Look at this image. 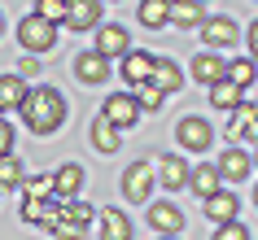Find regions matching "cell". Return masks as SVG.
Masks as SVG:
<instances>
[{
  "instance_id": "16",
  "label": "cell",
  "mask_w": 258,
  "mask_h": 240,
  "mask_svg": "<svg viewBox=\"0 0 258 240\" xmlns=\"http://www.w3.org/2000/svg\"><path fill=\"white\" fill-rule=\"evenodd\" d=\"M153 88H162V96H175V92H184V70H179V61H171V57H158V66H153Z\"/></svg>"
},
{
  "instance_id": "6",
  "label": "cell",
  "mask_w": 258,
  "mask_h": 240,
  "mask_svg": "<svg viewBox=\"0 0 258 240\" xmlns=\"http://www.w3.org/2000/svg\"><path fill=\"white\" fill-rule=\"evenodd\" d=\"M101 114H105L114 127H136V118H140V101H136V92H109L105 96V105H101Z\"/></svg>"
},
{
  "instance_id": "42",
  "label": "cell",
  "mask_w": 258,
  "mask_h": 240,
  "mask_svg": "<svg viewBox=\"0 0 258 240\" xmlns=\"http://www.w3.org/2000/svg\"><path fill=\"white\" fill-rule=\"evenodd\" d=\"M0 118H5V114H0Z\"/></svg>"
},
{
  "instance_id": "19",
  "label": "cell",
  "mask_w": 258,
  "mask_h": 240,
  "mask_svg": "<svg viewBox=\"0 0 258 240\" xmlns=\"http://www.w3.org/2000/svg\"><path fill=\"white\" fill-rule=\"evenodd\" d=\"M53 188H57V201H75V197H79V188H83V166H79V162H66V166H57Z\"/></svg>"
},
{
  "instance_id": "1",
  "label": "cell",
  "mask_w": 258,
  "mask_h": 240,
  "mask_svg": "<svg viewBox=\"0 0 258 240\" xmlns=\"http://www.w3.org/2000/svg\"><path fill=\"white\" fill-rule=\"evenodd\" d=\"M18 114H22V122H27L31 135H57L61 122H66V114H70V105H66V96L57 92V88L40 83V88L27 92V101H22Z\"/></svg>"
},
{
  "instance_id": "7",
  "label": "cell",
  "mask_w": 258,
  "mask_h": 240,
  "mask_svg": "<svg viewBox=\"0 0 258 240\" xmlns=\"http://www.w3.org/2000/svg\"><path fill=\"white\" fill-rule=\"evenodd\" d=\"M145 218H149V227L158 236H179L184 231V210H179L175 201H153L149 210H145Z\"/></svg>"
},
{
  "instance_id": "30",
  "label": "cell",
  "mask_w": 258,
  "mask_h": 240,
  "mask_svg": "<svg viewBox=\"0 0 258 240\" xmlns=\"http://www.w3.org/2000/svg\"><path fill=\"white\" fill-rule=\"evenodd\" d=\"M254 79H258V70H254V61L249 57H236V61H228V83H236V88H254Z\"/></svg>"
},
{
  "instance_id": "34",
  "label": "cell",
  "mask_w": 258,
  "mask_h": 240,
  "mask_svg": "<svg viewBox=\"0 0 258 240\" xmlns=\"http://www.w3.org/2000/svg\"><path fill=\"white\" fill-rule=\"evenodd\" d=\"M215 240H254L249 236V227L236 218V223H223V227H215Z\"/></svg>"
},
{
  "instance_id": "22",
  "label": "cell",
  "mask_w": 258,
  "mask_h": 240,
  "mask_svg": "<svg viewBox=\"0 0 258 240\" xmlns=\"http://www.w3.org/2000/svg\"><path fill=\"white\" fill-rule=\"evenodd\" d=\"M136 22H140L145 31H162V27H171V0H140Z\"/></svg>"
},
{
  "instance_id": "28",
  "label": "cell",
  "mask_w": 258,
  "mask_h": 240,
  "mask_svg": "<svg viewBox=\"0 0 258 240\" xmlns=\"http://www.w3.org/2000/svg\"><path fill=\"white\" fill-rule=\"evenodd\" d=\"M44 231H48L53 240H83V231H88V227H79V223L66 214V205H61V214H57V218L44 227Z\"/></svg>"
},
{
  "instance_id": "37",
  "label": "cell",
  "mask_w": 258,
  "mask_h": 240,
  "mask_svg": "<svg viewBox=\"0 0 258 240\" xmlns=\"http://www.w3.org/2000/svg\"><path fill=\"white\" fill-rule=\"evenodd\" d=\"M249 57H258V22H249Z\"/></svg>"
},
{
  "instance_id": "36",
  "label": "cell",
  "mask_w": 258,
  "mask_h": 240,
  "mask_svg": "<svg viewBox=\"0 0 258 240\" xmlns=\"http://www.w3.org/2000/svg\"><path fill=\"white\" fill-rule=\"evenodd\" d=\"M18 74H22V79H35V74H40V57H22V61H18Z\"/></svg>"
},
{
  "instance_id": "24",
  "label": "cell",
  "mask_w": 258,
  "mask_h": 240,
  "mask_svg": "<svg viewBox=\"0 0 258 240\" xmlns=\"http://www.w3.org/2000/svg\"><path fill=\"white\" fill-rule=\"evenodd\" d=\"M188 188L197 192V197H215L219 188H223V175H219V166H210V162H202V166H192V179H188Z\"/></svg>"
},
{
  "instance_id": "20",
  "label": "cell",
  "mask_w": 258,
  "mask_h": 240,
  "mask_svg": "<svg viewBox=\"0 0 258 240\" xmlns=\"http://www.w3.org/2000/svg\"><path fill=\"white\" fill-rule=\"evenodd\" d=\"M27 79L18 74V70H9V74H0V114L5 109H22V101H27Z\"/></svg>"
},
{
  "instance_id": "23",
  "label": "cell",
  "mask_w": 258,
  "mask_h": 240,
  "mask_svg": "<svg viewBox=\"0 0 258 240\" xmlns=\"http://www.w3.org/2000/svg\"><path fill=\"white\" fill-rule=\"evenodd\" d=\"M61 205H66V201H57V197H48V201H22V223L48 227L57 214H61Z\"/></svg>"
},
{
  "instance_id": "12",
  "label": "cell",
  "mask_w": 258,
  "mask_h": 240,
  "mask_svg": "<svg viewBox=\"0 0 258 240\" xmlns=\"http://www.w3.org/2000/svg\"><path fill=\"white\" fill-rule=\"evenodd\" d=\"M188 66H192V79H197V83H206V88H215V83H223V79H228V61H223L219 53H210V48H206V53H197V57L188 61Z\"/></svg>"
},
{
  "instance_id": "14",
  "label": "cell",
  "mask_w": 258,
  "mask_h": 240,
  "mask_svg": "<svg viewBox=\"0 0 258 240\" xmlns=\"http://www.w3.org/2000/svg\"><path fill=\"white\" fill-rule=\"evenodd\" d=\"M153 166H158L162 188H171V192H175V188H188V179H192V166H188L184 157H175V153H162Z\"/></svg>"
},
{
  "instance_id": "25",
  "label": "cell",
  "mask_w": 258,
  "mask_h": 240,
  "mask_svg": "<svg viewBox=\"0 0 258 240\" xmlns=\"http://www.w3.org/2000/svg\"><path fill=\"white\" fill-rule=\"evenodd\" d=\"M101 240H132V218L122 210H101Z\"/></svg>"
},
{
  "instance_id": "38",
  "label": "cell",
  "mask_w": 258,
  "mask_h": 240,
  "mask_svg": "<svg viewBox=\"0 0 258 240\" xmlns=\"http://www.w3.org/2000/svg\"><path fill=\"white\" fill-rule=\"evenodd\" d=\"M0 35H5V14H0Z\"/></svg>"
},
{
  "instance_id": "18",
  "label": "cell",
  "mask_w": 258,
  "mask_h": 240,
  "mask_svg": "<svg viewBox=\"0 0 258 240\" xmlns=\"http://www.w3.org/2000/svg\"><path fill=\"white\" fill-rule=\"evenodd\" d=\"M215 166H219V175H223L228 184H241V179H249V171H254V162H249V153H245V148H228Z\"/></svg>"
},
{
  "instance_id": "9",
  "label": "cell",
  "mask_w": 258,
  "mask_h": 240,
  "mask_svg": "<svg viewBox=\"0 0 258 240\" xmlns=\"http://www.w3.org/2000/svg\"><path fill=\"white\" fill-rule=\"evenodd\" d=\"M96 53H105L109 61H114V57H127V53H132V31L118 27V22L96 27Z\"/></svg>"
},
{
  "instance_id": "17",
  "label": "cell",
  "mask_w": 258,
  "mask_h": 240,
  "mask_svg": "<svg viewBox=\"0 0 258 240\" xmlns=\"http://www.w3.org/2000/svg\"><path fill=\"white\" fill-rule=\"evenodd\" d=\"M88 135H92V148H96V153H105V157L122 148V135H118V127H114V122H109L105 114H96V118H92V131H88Z\"/></svg>"
},
{
  "instance_id": "21",
  "label": "cell",
  "mask_w": 258,
  "mask_h": 240,
  "mask_svg": "<svg viewBox=\"0 0 258 240\" xmlns=\"http://www.w3.org/2000/svg\"><path fill=\"white\" fill-rule=\"evenodd\" d=\"M171 27H179V31H197V27H206L202 0H171Z\"/></svg>"
},
{
  "instance_id": "33",
  "label": "cell",
  "mask_w": 258,
  "mask_h": 240,
  "mask_svg": "<svg viewBox=\"0 0 258 240\" xmlns=\"http://www.w3.org/2000/svg\"><path fill=\"white\" fill-rule=\"evenodd\" d=\"M66 214H70V218H75L79 227H88V223L96 218V210L88 205V201H79V197H75V201H66Z\"/></svg>"
},
{
  "instance_id": "39",
  "label": "cell",
  "mask_w": 258,
  "mask_h": 240,
  "mask_svg": "<svg viewBox=\"0 0 258 240\" xmlns=\"http://www.w3.org/2000/svg\"><path fill=\"white\" fill-rule=\"evenodd\" d=\"M254 171H258V148H254Z\"/></svg>"
},
{
  "instance_id": "8",
  "label": "cell",
  "mask_w": 258,
  "mask_h": 240,
  "mask_svg": "<svg viewBox=\"0 0 258 240\" xmlns=\"http://www.w3.org/2000/svg\"><path fill=\"white\" fill-rule=\"evenodd\" d=\"M228 140H249L258 148V101H245V105L232 109V122H228Z\"/></svg>"
},
{
  "instance_id": "41",
  "label": "cell",
  "mask_w": 258,
  "mask_h": 240,
  "mask_svg": "<svg viewBox=\"0 0 258 240\" xmlns=\"http://www.w3.org/2000/svg\"><path fill=\"white\" fill-rule=\"evenodd\" d=\"M158 240H175V236H158Z\"/></svg>"
},
{
  "instance_id": "31",
  "label": "cell",
  "mask_w": 258,
  "mask_h": 240,
  "mask_svg": "<svg viewBox=\"0 0 258 240\" xmlns=\"http://www.w3.org/2000/svg\"><path fill=\"white\" fill-rule=\"evenodd\" d=\"M22 179H27V166L18 157H0V188H22Z\"/></svg>"
},
{
  "instance_id": "13",
  "label": "cell",
  "mask_w": 258,
  "mask_h": 240,
  "mask_svg": "<svg viewBox=\"0 0 258 240\" xmlns=\"http://www.w3.org/2000/svg\"><path fill=\"white\" fill-rule=\"evenodd\" d=\"M202 214H206V218H210L215 227L236 223V214H241V201L232 197V192H223V188H219L215 197H206V201H202Z\"/></svg>"
},
{
  "instance_id": "10",
  "label": "cell",
  "mask_w": 258,
  "mask_h": 240,
  "mask_svg": "<svg viewBox=\"0 0 258 240\" xmlns=\"http://www.w3.org/2000/svg\"><path fill=\"white\" fill-rule=\"evenodd\" d=\"M153 66H158V57H153V53H140V48H132V53L122 57L118 74H122V83L140 88V83H149V79H153Z\"/></svg>"
},
{
  "instance_id": "29",
  "label": "cell",
  "mask_w": 258,
  "mask_h": 240,
  "mask_svg": "<svg viewBox=\"0 0 258 240\" xmlns=\"http://www.w3.org/2000/svg\"><path fill=\"white\" fill-rule=\"evenodd\" d=\"M35 18H44V22H53V27H66V14H70V0H35V9H31Z\"/></svg>"
},
{
  "instance_id": "35",
  "label": "cell",
  "mask_w": 258,
  "mask_h": 240,
  "mask_svg": "<svg viewBox=\"0 0 258 240\" xmlns=\"http://www.w3.org/2000/svg\"><path fill=\"white\" fill-rule=\"evenodd\" d=\"M14 127H9V118H0V157H14Z\"/></svg>"
},
{
  "instance_id": "40",
  "label": "cell",
  "mask_w": 258,
  "mask_h": 240,
  "mask_svg": "<svg viewBox=\"0 0 258 240\" xmlns=\"http://www.w3.org/2000/svg\"><path fill=\"white\" fill-rule=\"evenodd\" d=\"M254 205H258V184H254Z\"/></svg>"
},
{
  "instance_id": "43",
  "label": "cell",
  "mask_w": 258,
  "mask_h": 240,
  "mask_svg": "<svg viewBox=\"0 0 258 240\" xmlns=\"http://www.w3.org/2000/svg\"><path fill=\"white\" fill-rule=\"evenodd\" d=\"M202 5H206V0H202Z\"/></svg>"
},
{
  "instance_id": "4",
  "label": "cell",
  "mask_w": 258,
  "mask_h": 240,
  "mask_svg": "<svg viewBox=\"0 0 258 240\" xmlns=\"http://www.w3.org/2000/svg\"><path fill=\"white\" fill-rule=\"evenodd\" d=\"M175 135H179V148H188V153H206V148L215 144V127L206 118H197V114H188V118L175 122Z\"/></svg>"
},
{
  "instance_id": "3",
  "label": "cell",
  "mask_w": 258,
  "mask_h": 240,
  "mask_svg": "<svg viewBox=\"0 0 258 240\" xmlns=\"http://www.w3.org/2000/svg\"><path fill=\"white\" fill-rule=\"evenodd\" d=\"M70 70H75V79H79V83H88V88H101V83L109 79V70H118V66H114V61H109L105 53L88 48V53H75Z\"/></svg>"
},
{
  "instance_id": "11",
  "label": "cell",
  "mask_w": 258,
  "mask_h": 240,
  "mask_svg": "<svg viewBox=\"0 0 258 240\" xmlns=\"http://www.w3.org/2000/svg\"><path fill=\"white\" fill-rule=\"evenodd\" d=\"M202 40H206V48H210V53H219V48H232V44L241 40V31H236V22H232V18H206Z\"/></svg>"
},
{
  "instance_id": "5",
  "label": "cell",
  "mask_w": 258,
  "mask_h": 240,
  "mask_svg": "<svg viewBox=\"0 0 258 240\" xmlns=\"http://www.w3.org/2000/svg\"><path fill=\"white\" fill-rule=\"evenodd\" d=\"M149 192H153V166L149 162H132L122 171V197L132 205H149Z\"/></svg>"
},
{
  "instance_id": "15",
  "label": "cell",
  "mask_w": 258,
  "mask_h": 240,
  "mask_svg": "<svg viewBox=\"0 0 258 240\" xmlns=\"http://www.w3.org/2000/svg\"><path fill=\"white\" fill-rule=\"evenodd\" d=\"M101 27V0H70L66 31H96Z\"/></svg>"
},
{
  "instance_id": "32",
  "label": "cell",
  "mask_w": 258,
  "mask_h": 240,
  "mask_svg": "<svg viewBox=\"0 0 258 240\" xmlns=\"http://www.w3.org/2000/svg\"><path fill=\"white\" fill-rule=\"evenodd\" d=\"M136 101H140V109H149V114H158V109H162V88H153V83H140L136 88Z\"/></svg>"
},
{
  "instance_id": "27",
  "label": "cell",
  "mask_w": 258,
  "mask_h": 240,
  "mask_svg": "<svg viewBox=\"0 0 258 240\" xmlns=\"http://www.w3.org/2000/svg\"><path fill=\"white\" fill-rule=\"evenodd\" d=\"M48 197H57L53 175H27L22 179V201H48Z\"/></svg>"
},
{
  "instance_id": "26",
  "label": "cell",
  "mask_w": 258,
  "mask_h": 240,
  "mask_svg": "<svg viewBox=\"0 0 258 240\" xmlns=\"http://www.w3.org/2000/svg\"><path fill=\"white\" fill-rule=\"evenodd\" d=\"M210 105H215V109H228V114H232L236 105H245V92L236 88V83L223 79V83H215V88H210Z\"/></svg>"
},
{
  "instance_id": "2",
  "label": "cell",
  "mask_w": 258,
  "mask_h": 240,
  "mask_svg": "<svg viewBox=\"0 0 258 240\" xmlns=\"http://www.w3.org/2000/svg\"><path fill=\"white\" fill-rule=\"evenodd\" d=\"M18 44H22L31 57H44V53H53V44H57V27L31 14V18L18 22Z\"/></svg>"
}]
</instances>
